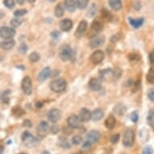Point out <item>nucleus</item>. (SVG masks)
Instances as JSON below:
<instances>
[{"label": "nucleus", "instance_id": "nucleus-37", "mask_svg": "<svg viewBox=\"0 0 154 154\" xmlns=\"http://www.w3.org/2000/svg\"><path fill=\"white\" fill-rule=\"evenodd\" d=\"M147 122L150 127L154 128V112L153 111H150L147 116Z\"/></svg>", "mask_w": 154, "mask_h": 154}, {"label": "nucleus", "instance_id": "nucleus-54", "mask_svg": "<svg viewBox=\"0 0 154 154\" xmlns=\"http://www.w3.org/2000/svg\"><path fill=\"white\" fill-rule=\"evenodd\" d=\"M43 106L44 103L42 102H36V103H35V106H36L37 108H41Z\"/></svg>", "mask_w": 154, "mask_h": 154}, {"label": "nucleus", "instance_id": "nucleus-62", "mask_svg": "<svg viewBox=\"0 0 154 154\" xmlns=\"http://www.w3.org/2000/svg\"><path fill=\"white\" fill-rule=\"evenodd\" d=\"M120 154H126V153H120Z\"/></svg>", "mask_w": 154, "mask_h": 154}, {"label": "nucleus", "instance_id": "nucleus-47", "mask_svg": "<svg viewBox=\"0 0 154 154\" xmlns=\"http://www.w3.org/2000/svg\"><path fill=\"white\" fill-rule=\"evenodd\" d=\"M138 119H139V116H138V113L137 111H133L132 113L131 114V120L133 123H137L138 121Z\"/></svg>", "mask_w": 154, "mask_h": 154}, {"label": "nucleus", "instance_id": "nucleus-8", "mask_svg": "<svg viewBox=\"0 0 154 154\" xmlns=\"http://www.w3.org/2000/svg\"><path fill=\"white\" fill-rule=\"evenodd\" d=\"M61 117V111L59 109L53 108L51 109L50 111H48V121L53 123V124H56L60 120Z\"/></svg>", "mask_w": 154, "mask_h": 154}, {"label": "nucleus", "instance_id": "nucleus-30", "mask_svg": "<svg viewBox=\"0 0 154 154\" xmlns=\"http://www.w3.org/2000/svg\"><path fill=\"white\" fill-rule=\"evenodd\" d=\"M146 80L149 84H154V69L150 68L146 75Z\"/></svg>", "mask_w": 154, "mask_h": 154}, {"label": "nucleus", "instance_id": "nucleus-40", "mask_svg": "<svg viewBox=\"0 0 154 154\" xmlns=\"http://www.w3.org/2000/svg\"><path fill=\"white\" fill-rule=\"evenodd\" d=\"M27 13H28V11L26 9H19V10H16L14 12V15L15 17H20V16L26 15Z\"/></svg>", "mask_w": 154, "mask_h": 154}, {"label": "nucleus", "instance_id": "nucleus-53", "mask_svg": "<svg viewBox=\"0 0 154 154\" xmlns=\"http://www.w3.org/2000/svg\"><path fill=\"white\" fill-rule=\"evenodd\" d=\"M149 61L152 65H154V51L151 52L149 54Z\"/></svg>", "mask_w": 154, "mask_h": 154}, {"label": "nucleus", "instance_id": "nucleus-48", "mask_svg": "<svg viewBox=\"0 0 154 154\" xmlns=\"http://www.w3.org/2000/svg\"><path fill=\"white\" fill-rule=\"evenodd\" d=\"M148 97L150 99V101L154 103V88L149 89V92H148Z\"/></svg>", "mask_w": 154, "mask_h": 154}, {"label": "nucleus", "instance_id": "nucleus-28", "mask_svg": "<svg viewBox=\"0 0 154 154\" xmlns=\"http://www.w3.org/2000/svg\"><path fill=\"white\" fill-rule=\"evenodd\" d=\"M54 15L56 17L61 18L64 15V8L62 3H58L54 9Z\"/></svg>", "mask_w": 154, "mask_h": 154}, {"label": "nucleus", "instance_id": "nucleus-1", "mask_svg": "<svg viewBox=\"0 0 154 154\" xmlns=\"http://www.w3.org/2000/svg\"><path fill=\"white\" fill-rule=\"evenodd\" d=\"M74 53L70 46L68 45H64L59 49V57L61 61H68L73 58Z\"/></svg>", "mask_w": 154, "mask_h": 154}, {"label": "nucleus", "instance_id": "nucleus-12", "mask_svg": "<svg viewBox=\"0 0 154 154\" xmlns=\"http://www.w3.org/2000/svg\"><path fill=\"white\" fill-rule=\"evenodd\" d=\"M101 138V134L97 130H92L89 131V133L86 135V140H88L91 144H96L99 141Z\"/></svg>", "mask_w": 154, "mask_h": 154}, {"label": "nucleus", "instance_id": "nucleus-25", "mask_svg": "<svg viewBox=\"0 0 154 154\" xmlns=\"http://www.w3.org/2000/svg\"><path fill=\"white\" fill-rule=\"evenodd\" d=\"M64 5L66 10L69 12H73L76 10L77 7V2L76 0H65L64 1Z\"/></svg>", "mask_w": 154, "mask_h": 154}, {"label": "nucleus", "instance_id": "nucleus-43", "mask_svg": "<svg viewBox=\"0 0 154 154\" xmlns=\"http://www.w3.org/2000/svg\"><path fill=\"white\" fill-rule=\"evenodd\" d=\"M60 131V128H59L58 125H52L50 127V130H49V132L51 134H53V135H56V134H57Z\"/></svg>", "mask_w": 154, "mask_h": 154}, {"label": "nucleus", "instance_id": "nucleus-3", "mask_svg": "<svg viewBox=\"0 0 154 154\" xmlns=\"http://www.w3.org/2000/svg\"><path fill=\"white\" fill-rule=\"evenodd\" d=\"M21 140H22L24 145L28 147V148H32V147L36 146L38 144V140L28 131H23L22 133Z\"/></svg>", "mask_w": 154, "mask_h": 154}, {"label": "nucleus", "instance_id": "nucleus-19", "mask_svg": "<svg viewBox=\"0 0 154 154\" xmlns=\"http://www.w3.org/2000/svg\"><path fill=\"white\" fill-rule=\"evenodd\" d=\"M113 111L116 114L117 116H124L125 112L127 111V106L125 104L122 103H117L116 106L113 107Z\"/></svg>", "mask_w": 154, "mask_h": 154}, {"label": "nucleus", "instance_id": "nucleus-22", "mask_svg": "<svg viewBox=\"0 0 154 154\" xmlns=\"http://www.w3.org/2000/svg\"><path fill=\"white\" fill-rule=\"evenodd\" d=\"M104 116V111L103 109L97 108L95 110H94L92 112V118L91 119L93 121H99L100 119H103V117Z\"/></svg>", "mask_w": 154, "mask_h": 154}, {"label": "nucleus", "instance_id": "nucleus-63", "mask_svg": "<svg viewBox=\"0 0 154 154\" xmlns=\"http://www.w3.org/2000/svg\"><path fill=\"white\" fill-rule=\"evenodd\" d=\"M77 154H80V153H77Z\"/></svg>", "mask_w": 154, "mask_h": 154}, {"label": "nucleus", "instance_id": "nucleus-60", "mask_svg": "<svg viewBox=\"0 0 154 154\" xmlns=\"http://www.w3.org/2000/svg\"><path fill=\"white\" fill-rule=\"evenodd\" d=\"M11 143H12V140H8V143H7V144H10Z\"/></svg>", "mask_w": 154, "mask_h": 154}, {"label": "nucleus", "instance_id": "nucleus-33", "mask_svg": "<svg viewBox=\"0 0 154 154\" xmlns=\"http://www.w3.org/2000/svg\"><path fill=\"white\" fill-rule=\"evenodd\" d=\"M22 23H23V20L19 19L18 17L12 19L10 22L12 28H19L22 24Z\"/></svg>", "mask_w": 154, "mask_h": 154}, {"label": "nucleus", "instance_id": "nucleus-61", "mask_svg": "<svg viewBox=\"0 0 154 154\" xmlns=\"http://www.w3.org/2000/svg\"><path fill=\"white\" fill-rule=\"evenodd\" d=\"M18 154H27V153H25V152H20V153H18Z\"/></svg>", "mask_w": 154, "mask_h": 154}, {"label": "nucleus", "instance_id": "nucleus-41", "mask_svg": "<svg viewBox=\"0 0 154 154\" xmlns=\"http://www.w3.org/2000/svg\"><path fill=\"white\" fill-rule=\"evenodd\" d=\"M28 50V45H26L25 43L21 44L20 47H19V53H20V54H25Z\"/></svg>", "mask_w": 154, "mask_h": 154}, {"label": "nucleus", "instance_id": "nucleus-24", "mask_svg": "<svg viewBox=\"0 0 154 154\" xmlns=\"http://www.w3.org/2000/svg\"><path fill=\"white\" fill-rule=\"evenodd\" d=\"M116 125V119L113 116H110L105 120V127L108 130H112Z\"/></svg>", "mask_w": 154, "mask_h": 154}, {"label": "nucleus", "instance_id": "nucleus-27", "mask_svg": "<svg viewBox=\"0 0 154 154\" xmlns=\"http://www.w3.org/2000/svg\"><path fill=\"white\" fill-rule=\"evenodd\" d=\"M59 146L66 149H69L71 148L70 143L69 141V140L65 137H61L58 140Z\"/></svg>", "mask_w": 154, "mask_h": 154}, {"label": "nucleus", "instance_id": "nucleus-13", "mask_svg": "<svg viewBox=\"0 0 154 154\" xmlns=\"http://www.w3.org/2000/svg\"><path fill=\"white\" fill-rule=\"evenodd\" d=\"M103 29V24L102 23L101 21H99V20H94L91 23V33L93 34L92 35V37L94 36H96L97 34L99 32H100ZM91 37V38H92Z\"/></svg>", "mask_w": 154, "mask_h": 154}, {"label": "nucleus", "instance_id": "nucleus-16", "mask_svg": "<svg viewBox=\"0 0 154 154\" xmlns=\"http://www.w3.org/2000/svg\"><path fill=\"white\" fill-rule=\"evenodd\" d=\"M88 86L90 90L92 91H99L102 88L101 81L98 79L93 78L89 81Z\"/></svg>", "mask_w": 154, "mask_h": 154}, {"label": "nucleus", "instance_id": "nucleus-59", "mask_svg": "<svg viewBox=\"0 0 154 154\" xmlns=\"http://www.w3.org/2000/svg\"><path fill=\"white\" fill-rule=\"evenodd\" d=\"M47 1H48V2H51V3H54L56 0H47Z\"/></svg>", "mask_w": 154, "mask_h": 154}, {"label": "nucleus", "instance_id": "nucleus-14", "mask_svg": "<svg viewBox=\"0 0 154 154\" xmlns=\"http://www.w3.org/2000/svg\"><path fill=\"white\" fill-rule=\"evenodd\" d=\"M87 27H88V23L86 20H82L80 23H79V26H78V28H77V31L75 32V36L77 38L82 37V35H84V33L86 32V31L87 30Z\"/></svg>", "mask_w": 154, "mask_h": 154}, {"label": "nucleus", "instance_id": "nucleus-42", "mask_svg": "<svg viewBox=\"0 0 154 154\" xmlns=\"http://www.w3.org/2000/svg\"><path fill=\"white\" fill-rule=\"evenodd\" d=\"M50 36L52 37L53 40L54 41H58L60 37H61V33L59 32L58 31H53L52 32L50 33Z\"/></svg>", "mask_w": 154, "mask_h": 154}, {"label": "nucleus", "instance_id": "nucleus-9", "mask_svg": "<svg viewBox=\"0 0 154 154\" xmlns=\"http://www.w3.org/2000/svg\"><path fill=\"white\" fill-rule=\"evenodd\" d=\"M105 43V36L104 35H96L94 37L91 38L90 42H89V45L91 46V48H96L101 47Z\"/></svg>", "mask_w": 154, "mask_h": 154}, {"label": "nucleus", "instance_id": "nucleus-5", "mask_svg": "<svg viewBox=\"0 0 154 154\" xmlns=\"http://www.w3.org/2000/svg\"><path fill=\"white\" fill-rule=\"evenodd\" d=\"M36 129H37L36 130L37 136L42 139V138H45L47 136V134L49 132L50 127H49L48 124L46 121H41L38 124L37 128Z\"/></svg>", "mask_w": 154, "mask_h": 154}, {"label": "nucleus", "instance_id": "nucleus-58", "mask_svg": "<svg viewBox=\"0 0 154 154\" xmlns=\"http://www.w3.org/2000/svg\"><path fill=\"white\" fill-rule=\"evenodd\" d=\"M27 1H28V3H34L35 0H27Z\"/></svg>", "mask_w": 154, "mask_h": 154}, {"label": "nucleus", "instance_id": "nucleus-31", "mask_svg": "<svg viewBox=\"0 0 154 154\" xmlns=\"http://www.w3.org/2000/svg\"><path fill=\"white\" fill-rule=\"evenodd\" d=\"M11 94L10 90H7L2 94V97H1V99H2V103L4 104H8L9 102H10V98H9V94Z\"/></svg>", "mask_w": 154, "mask_h": 154}, {"label": "nucleus", "instance_id": "nucleus-55", "mask_svg": "<svg viewBox=\"0 0 154 154\" xmlns=\"http://www.w3.org/2000/svg\"><path fill=\"white\" fill-rule=\"evenodd\" d=\"M16 1H17V3L20 5H23V3H24V0H16Z\"/></svg>", "mask_w": 154, "mask_h": 154}, {"label": "nucleus", "instance_id": "nucleus-64", "mask_svg": "<svg viewBox=\"0 0 154 154\" xmlns=\"http://www.w3.org/2000/svg\"><path fill=\"white\" fill-rule=\"evenodd\" d=\"M153 112H154V111H153Z\"/></svg>", "mask_w": 154, "mask_h": 154}, {"label": "nucleus", "instance_id": "nucleus-23", "mask_svg": "<svg viewBox=\"0 0 154 154\" xmlns=\"http://www.w3.org/2000/svg\"><path fill=\"white\" fill-rule=\"evenodd\" d=\"M108 3L110 8L115 11L121 10L122 7H123L121 0H108Z\"/></svg>", "mask_w": 154, "mask_h": 154}, {"label": "nucleus", "instance_id": "nucleus-35", "mask_svg": "<svg viewBox=\"0 0 154 154\" xmlns=\"http://www.w3.org/2000/svg\"><path fill=\"white\" fill-rule=\"evenodd\" d=\"M96 12H97V6H96L95 3H92L90 8H89L88 12H87V16L93 17V16L95 15Z\"/></svg>", "mask_w": 154, "mask_h": 154}, {"label": "nucleus", "instance_id": "nucleus-11", "mask_svg": "<svg viewBox=\"0 0 154 154\" xmlns=\"http://www.w3.org/2000/svg\"><path fill=\"white\" fill-rule=\"evenodd\" d=\"M81 119L79 116H77L75 115L70 116L67 119V124L70 128L78 129L81 127Z\"/></svg>", "mask_w": 154, "mask_h": 154}, {"label": "nucleus", "instance_id": "nucleus-51", "mask_svg": "<svg viewBox=\"0 0 154 154\" xmlns=\"http://www.w3.org/2000/svg\"><path fill=\"white\" fill-rule=\"evenodd\" d=\"M101 13H102V15H103V17L106 18V19H109V17L111 16L110 12H109L107 10H106V9H103V10L101 11Z\"/></svg>", "mask_w": 154, "mask_h": 154}, {"label": "nucleus", "instance_id": "nucleus-34", "mask_svg": "<svg viewBox=\"0 0 154 154\" xmlns=\"http://www.w3.org/2000/svg\"><path fill=\"white\" fill-rule=\"evenodd\" d=\"M76 2H77V7L79 9L83 10L88 6L89 0H76Z\"/></svg>", "mask_w": 154, "mask_h": 154}, {"label": "nucleus", "instance_id": "nucleus-32", "mask_svg": "<svg viewBox=\"0 0 154 154\" xmlns=\"http://www.w3.org/2000/svg\"><path fill=\"white\" fill-rule=\"evenodd\" d=\"M41 59V55L37 53V52H32L29 55V61L32 63H35V62H38Z\"/></svg>", "mask_w": 154, "mask_h": 154}, {"label": "nucleus", "instance_id": "nucleus-39", "mask_svg": "<svg viewBox=\"0 0 154 154\" xmlns=\"http://www.w3.org/2000/svg\"><path fill=\"white\" fill-rule=\"evenodd\" d=\"M3 3H4L6 8H8V9H12L15 5V0H4Z\"/></svg>", "mask_w": 154, "mask_h": 154}, {"label": "nucleus", "instance_id": "nucleus-46", "mask_svg": "<svg viewBox=\"0 0 154 154\" xmlns=\"http://www.w3.org/2000/svg\"><path fill=\"white\" fill-rule=\"evenodd\" d=\"M91 145H92V144H91V142L88 141V140H86V141H85L82 144V150L83 151H88V150H90L91 148Z\"/></svg>", "mask_w": 154, "mask_h": 154}, {"label": "nucleus", "instance_id": "nucleus-45", "mask_svg": "<svg viewBox=\"0 0 154 154\" xmlns=\"http://www.w3.org/2000/svg\"><path fill=\"white\" fill-rule=\"evenodd\" d=\"M128 59L131 61H139L140 59V57L138 54H137V53H131V54L128 55Z\"/></svg>", "mask_w": 154, "mask_h": 154}, {"label": "nucleus", "instance_id": "nucleus-17", "mask_svg": "<svg viewBox=\"0 0 154 154\" xmlns=\"http://www.w3.org/2000/svg\"><path fill=\"white\" fill-rule=\"evenodd\" d=\"M73 26V21L69 20V19H65L60 22L59 23V27L61 28L62 32H69L72 29Z\"/></svg>", "mask_w": 154, "mask_h": 154}, {"label": "nucleus", "instance_id": "nucleus-50", "mask_svg": "<svg viewBox=\"0 0 154 154\" xmlns=\"http://www.w3.org/2000/svg\"><path fill=\"white\" fill-rule=\"evenodd\" d=\"M23 126L25 127V128H32V123L30 119H25L23 122Z\"/></svg>", "mask_w": 154, "mask_h": 154}, {"label": "nucleus", "instance_id": "nucleus-18", "mask_svg": "<svg viewBox=\"0 0 154 154\" xmlns=\"http://www.w3.org/2000/svg\"><path fill=\"white\" fill-rule=\"evenodd\" d=\"M51 73H52V71H51L49 67L44 68L40 72L39 75H38V80L41 82H43L46 81L49 78V76H51Z\"/></svg>", "mask_w": 154, "mask_h": 154}, {"label": "nucleus", "instance_id": "nucleus-29", "mask_svg": "<svg viewBox=\"0 0 154 154\" xmlns=\"http://www.w3.org/2000/svg\"><path fill=\"white\" fill-rule=\"evenodd\" d=\"M25 111L23 108H21L20 106H15L12 109V114L15 117H21L23 115H25Z\"/></svg>", "mask_w": 154, "mask_h": 154}, {"label": "nucleus", "instance_id": "nucleus-20", "mask_svg": "<svg viewBox=\"0 0 154 154\" xmlns=\"http://www.w3.org/2000/svg\"><path fill=\"white\" fill-rule=\"evenodd\" d=\"M100 76H101V79H104V80H107V79H111V78H116L115 75V70L111 69H103L100 72Z\"/></svg>", "mask_w": 154, "mask_h": 154}, {"label": "nucleus", "instance_id": "nucleus-26", "mask_svg": "<svg viewBox=\"0 0 154 154\" xmlns=\"http://www.w3.org/2000/svg\"><path fill=\"white\" fill-rule=\"evenodd\" d=\"M15 45V41L14 40H8V41H3L1 43V48H3V50H11L12 49Z\"/></svg>", "mask_w": 154, "mask_h": 154}, {"label": "nucleus", "instance_id": "nucleus-56", "mask_svg": "<svg viewBox=\"0 0 154 154\" xmlns=\"http://www.w3.org/2000/svg\"><path fill=\"white\" fill-rule=\"evenodd\" d=\"M0 150H1L0 154H3V152H4V146H3V145H1V147H0Z\"/></svg>", "mask_w": 154, "mask_h": 154}, {"label": "nucleus", "instance_id": "nucleus-38", "mask_svg": "<svg viewBox=\"0 0 154 154\" xmlns=\"http://www.w3.org/2000/svg\"><path fill=\"white\" fill-rule=\"evenodd\" d=\"M71 142H72V144L73 145H79V144L82 143V137L81 136H79V135L74 136L71 140Z\"/></svg>", "mask_w": 154, "mask_h": 154}, {"label": "nucleus", "instance_id": "nucleus-36", "mask_svg": "<svg viewBox=\"0 0 154 154\" xmlns=\"http://www.w3.org/2000/svg\"><path fill=\"white\" fill-rule=\"evenodd\" d=\"M141 86V82L140 80H137L136 82H134L132 85H131V92L132 93H136L137 91H139Z\"/></svg>", "mask_w": 154, "mask_h": 154}, {"label": "nucleus", "instance_id": "nucleus-44", "mask_svg": "<svg viewBox=\"0 0 154 154\" xmlns=\"http://www.w3.org/2000/svg\"><path fill=\"white\" fill-rule=\"evenodd\" d=\"M119 139H120V135H119V134H115L113 136H111V139H110V141H111L112 144H117V143L119 141Z\"/></svg>", "mask_w": 154, "mask_h": 154}, {"label": "nucleus", "instance_id": "nucleus-57", "mask_svg": "<svg viewBox=\"0 0 154 154\" xmlns=\"http://www.w3.org/2000/svg\"><path fill=\"white\" fill-rule=\"evenodd\" d=\"M41 154H51V153L48 151H43Z\"/></svg>", "mask_w": 154, "mask_h": 154}, {"label": "nucleus", "instance_id": "nucleus-49", "mask_svg": "<svg viewBox=\"0 0 154 154\" xmlns=\"http://www.w3.org/2000/svg\"><path fill=\"white\" fill-rule=\"evenodd\" d=\"M152 152H153V150L152 149V147L147 146L144 149L142 154H152Z\"/></svg>", "mask_w": 154, "mask_h": 154}, {"label": "nucleus", "instance_id": "nucleus-52", "mask_svg": "<svg viewBox=\"0 0 154 154\" xmlns=\"http://www.w3.org/2000/svg\"><path fill=\"white\" fill-rule=\"evenodd\" d=\"M133 6H134L133 8H135L136 10H140V9L141 8V4H140V3L138 0H137V1H136V2L134 3Z\"/></svg>", "mask_w": 154, "mask_h": 154}, {"label": "nucleus", "instance_id": "nucleus-10", "mask_svg": "<svg viewBox=\"0 0 154 154\" xmlns=\"http://www.w3.org/2000/svg\"><path fill=\"white\" fill-rule=\"evenodd\" d=\"M15 35V30L12 27H1L0 35L3 39H11Z\"/></svg>", "mask_w": 154, "mask_h": 154}, {"label": "nucleus", "instance_id": "nucleus-21", "mask_svg": "<svg viewBox=\"0 0 154 154\" xmlns=\"http://www.w3.org/2000/svg\"><path fill=\"white\" fill-rule=\"evenodd\" d=\"M129 23L134 28H140L143 23H144V18H138V19H132V18H128Z\"/></svg>", "mask_w": 154, "mask_h": 154}, {"label": "nucleus", "instance_id": "nucleus-4", "mask_svg": "<svg viewBox=\"0 0 154 154\" xmlns=\"http://www.w3.org/2000/svg\"><path fill=\"white\" fill-rule=\"evenodd\" d=\"M122 143L126 148H131L135 143V132L132 129H128L123 136Z\"/></svg>", "mask_w": 154, "mask_h": 154}, {"label": "nucleus", "instance_id": "nucleus-6", "mask_svg": "<svg viewBox=\"0 0 154 154\" xmlns=\"http://www.w3.org/2000/svg\"><path fill=\"white\" fill-rule=\"evenodd\" d=\"M21 87H22L23 93L27 95H30L32 93V83L30 77L25 76L23 78L22 80V83H21Z\"/></svg>", "mask_w": 154, "mask_h": 154}, {"label": "nucleus", "instance_id": "nucleus-2", "mask_svg": "<svg viewBox=\"0 0 154 154\" xmlns=\"http://www.w3.org/2000/svg\"><path fill=\"white\" fill-rule=\"evenodd\" d=\"M67 87V82L64 79H57L51 82L50 89L51 91L55 93H61L66 91Z\"/></svg>", "mask_w": 154, "mask_h": 154}, {"label": "nucleus", "instance_id": "nucleus-7", "mask_svg": "<svg viewBox=\"0 0 154 154\" xmlns=\"http://www.w3.org/2000/svg\"><path fill=\"white\" fill-rule=\"evenodd\" d=\"M105 58V53L102 50H96L91 55V61L94 65H99Z\"/></svg>", "mask_w": 154, "mask_h": 154}, {"label": "nucleus", "instance_id": "nucleus-15", "mask_svg": "<svg viewBox=\"0 0 154 154\" xmlns=\"http://www.w3.org/2000/svg\"><path fill=\"white\" fill-rule=\"evenodd\" d=\"M79 116L82 122H88L92 118V112H91L89 109L83 107L81 109V111L79 112Z\"/></svg>", "mask_w": 154, "mask_h": 154}]
</instances>
